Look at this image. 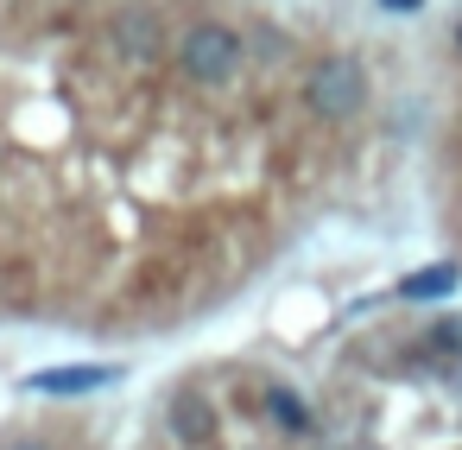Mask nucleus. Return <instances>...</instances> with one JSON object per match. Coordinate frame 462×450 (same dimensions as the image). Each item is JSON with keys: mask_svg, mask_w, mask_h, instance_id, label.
Wrapping results in <instances>:
<instances>
[{"mask_svg": "<svg viewBox=\"0 0 462 450\" xmlns=\"http://www.w3.org/2000/svg\"><path fill=\"white\" fill-rule=\"evenodd\" d=\"M171 64H178V77L197 83V89H228V83L247 70V39H241V26H228V20H190V26L178 33V45H171Z\"/></svg>", "mask_w": 462, "mask_h": 450, "instance_id": "1", "label": "nucleus"}, {"mask_svg": "<svg viewBox=\"0 0 462 450\" xmlns=\"http://www.w3.org/2000/svg\"><path fill=\"white\" fill-rule=\"evenodd\" d=\"M115 380H121V368H108V361H89V368H39V374H26V393L70 399V393H102Z\"/></svg>", "mask_w": 462, "mask_h": 450, "instance_id": "4", "label": "nucleus"}, {"mask_svg": "<svg viewBox=\"0 0 462 450\" xmlns=\"http://www.w3.org/2000/svg\"><path fill=\"white\" fill-rule=\"evenodd\" d=\"M367 96H374V83H367V64L355 52H329V58H317L304 70V108L317 121H329V127L355 121L367 108Z\"/></svg>", "mask_w": 462, "mask_h": 450, "instance_id": "2", "label": "nucleus"}, {"mask_svg": "<svg viewBox=\"0 0 462 450\" xmlns=\"http://www.w3.org/2000/svg\"><path fill=\"white\" fill-rule=\"evenodd\" d=\"M380 7H386V14H418L424 0H380Z\"/></svg>", "mask_w": 462, "mask_h": 450, "instance_id": "6", "label": "nucleus"}, {"mask_svg": "<svg viewBox=\"0 0 462 450\" xmlns=\"http://www.w3.org/2000/svg\"><path fill=\"white\" fill-rule=\"evenodd\" d=\"M456 45H462V33H456Z\"/></svg>", "mask_w": 462, "mask_h": 450, "instance_id": "7", "label": "nucleus"}, {"mask_svg": "<svg viewBox=\"0 0 462 450\" xmlns=\"http://www.w3.org/2000/svg\"><path fill=\"white\" fill-rule=\"evenodd\" d=\"M108 52L121 58V64H159L171 45H165V20H159V7L152 0H121V7L108 14Z\"/></svg>", "mask_w": 462, "mask_h": 450, "instance_id": "3", "label": "nucleus"}, {"mask_svg": "<svg viewBox=\"0 0 462 450\" xmlns=\"http://www.w3.org/2000/svg\"><path fill=\"white\" fill-rule=\"evenodd\" d=\"M456 286H462V267H456V260H437V267L405 273V279H399V298H405V305H437V298H449Z\"/></svg>", "mask_w": 462, "mask_h": 450, "instance_id": "5", "label": "nucleus"}]
</instances>
